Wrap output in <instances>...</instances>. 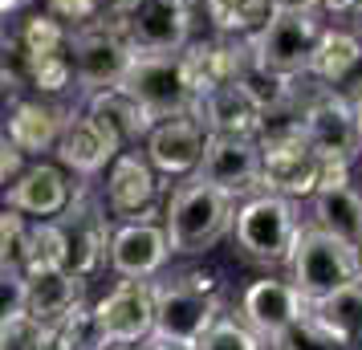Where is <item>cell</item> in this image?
<instances>
[{
	"label": "cell",
	"instance_id": "obj_1",
	"mask_svg": "<svg viewBox=\"0 0 362 350\" xmlns=\"http://www.w3.org/2000/svg\"><path fill=\"white\" fill-rule=\"evenodd\" d=\"M236 200L220 187L204 184L199 175H187L163 204V233L171 245V257H204L216 249L232 228Z\"/></svg>",
	"mask_w": 362,
	"mask_h": 350
},
{
	"label": "cell",
	"instance_id": "obj_2",
	"mask_svg": "<svg viewBox=\"0 0 362 350\" xmlns=\"http://www.w3.org/2000/svg\"><path fill=\"white\" fill-rule=\"evenodd\" d=\"M301 216H297V200H285L277 192H257L232 208V240L245 261L261 269H281L289 265L301 236Z\"/></svg>",
	"mask_w": 362,
	"mask_h": 350
},
{
	"label": "cell",
	"instance_id": "obj_3",
	"mask_svg": "<svg viewBox=\"0 0 362 350\" xmlns=\"http://www.w3.org/2000/svg\"><path fill=\"white\" fill-rule=\"evenodd\" d=\"M289 281H293V289L305 301L329 298V293H338L342 285L362 281L358 249L310 224V228H301L297 249H293V257H289Z\"/></svg>",
	"mask_w": 362,
	"mask_h": 350
},
{
	"label": "cell",
	"instance_id": "obj_4",
	"mask_svg": "<svg viewBox=\"0 0 362 350\" xmlns=\"http://www.w3.org/2000/svg\"><path fill=\"white\" fill-rule=\"evenodd\" d=\"M69 49H74V57H69L74 78H78V86H82L86 94L118 86L134 57V45H131V37H127V17L98 13L90 25L69 29Z\"/></svg>",
	"mask_w": 362,
	"mask_h": 350
},
{
	"label": "cell",
	"instance_id": "obj_5",
	"mask_svg": "<svg viewBox=\"0 0 362 350\" xmlns=\"http://www.w3.org/2000/svg\"><path fill=\"white\" fill-rule=\"evenodd\" d=\"M297 102H301V134L313 147V155L354 163L362 155V139L354 127L350 94L334 86H305V90L297 86Z\"/></svg>",
	"mask_w": 362,
	"mask_h": 350
},
{
	"label": "cell",
	"instance_id": "obj_6",
	"mask_svg": "<svg viewBox=\"0 0 362 350\" xmlns=\"http://www.w3.org/2000/svg\"><path fill=\"white\" fill-rule=\"evenodd\" d=\"M118 86L155 122L159 118H175V115H192V106H196V94H192L187 78H183L180 53H134Z\"/></svg>",
	"mask_w": 362,
	"mask_h": 350
},
{
	"label": "cell",
	"instance_id": "obj_7",
	"mask_svg": "<svg viewBox=\"0 0 362 350\" xmlns=\"http://www.w3.org/2000/svg\"><path fill=\"white\" fill-rule=\"evenodd\" d=\"M53 220H57L62 240H66V269L90 281V277L106 265L110 233H115V224L106 216V204H102L90 187H78V192L69 196V204Z\"/></svg>",
	"mask_w": 362,
	"mask_h": 350
},
{
	"label": "cell",
	"instance_id": "obj_8",
	"mask_svg": "<svg viewBox=\"0 0 362 350\" xmlns=\"http://www.w3.org/2000/svg\"><path fill=\"white\" fill-rule=\"evenodd\" d=\"M322 17H293V13H273L257 33L248 37V49H252V62L277 78H289V82H301L305 78V66H310L313 41L322 33Z\"/></svg>",
	"mask_w": 362,
	"mask_h": 350
},
{
	"label": "cell",
	"instance_id": "obj_9",
	"mask_svg": "<svg viewBox=\"0 0 362 350\" xmlns=\"http://www.w3.org/2000/svg\"><path fill=\"white\" fill-rule=\"evenodd\" d=\"M196 175L240 204L261 192V143L240 134H208Z\"/></svg>",
	"mask_w": 362,
	"mask_h": 350
},
{
	"label": "cell",
	"instance_id": "obj_10",
	"mask_svg": "<svg viewBox=\"0 0 362 350\" xmlns=\"http://www.w3.org/2000/svg\"><path fill=\"white\" fill-rule=\"evenodd\" d=\"M261 143V192H277L285 200H310L317 192V155L301 131L264 134Z\"/></svg>",
	"mask_w": 362,
	"mask_h": 350
},
{
	"label": "cell",
	"instance_id": "obj_11",
	"mask_svg": "<svg viewBox=\"0 0 362 350\" xmlns=\"http://www.w3.org/2000/svg\"><path fill=\"white\" fill-rule=\"evenodd\" d=\"M151 293H155V334L183 338V342H196L199 334L228 310L220 293H199L192 285L175 281L171 273L151 277Z\"/></svg>",
	"mask_w": 362,
	"mask_h": 350
},
{
	"label": "cell",
	"instance_id": "obj_12",
	"mask_svg": "<svg viewBox=\"0 0 362 350\" xmlns=\"http://www.w3.org/2000/svg\"><path fill=\"white\" fill-rule=\"evenodd\" d=\"M106 212L118 220H155L159 216V171L139 151H118L106 163Z\"/></svg>",
	"mask_w": 362,
	"mask_h": 350
},
{
	"label": "cell",
	"instance_id": "obj_13",
	"mask_svg": "<svg viewBox=\"0 0 362 350\" xmlns=\"http://www.w3.org/2000/svg\"><path fill=\"white\" fill-rule=\"evenodd\" d=\"M305 310H310V301L293 289V281H281V277H257L236 301V317L264 346L277 342L285 330H293L305 317Z\"/></svg>",
	"mask_w": 362,
	"mask_h": 350
},
{
	"label": "cell",
	"instance_id": "obj_14",
	"mask_svg": "<svg viewBox=\"0 0 362 350\" xmlns=\"http://www.w3.org/2000/svg\"><path fill=\"white\" fill-rule=\"evenodd\" d=\"M167 261H171V245H167L163 220H122L110 233L106 265L115 269L118 277L151 281L167 269Z\"/></svg>",
	"mask_w": 362,
	"mask_h": 350
},
{
	"label": "cell",
	"instance_id": "obj_15",
	"mask_svg": "<svg viewBox=\"0 0 362 350\" xmlns=\"http://www.w3.org/2000/svg\"><path fill=\"white\" fill-rule=\"evenodd\" d=\"M94 317H98L106 342H147L155 334V293H151V281L122 277L106 298L94 301Z\"/></svg>",
	"mask_w": 362,
	"mask_h": 350
},
{
	"label": "cell",
	"instance_id": "obj_16",
	"mask_svg": "<svg viewBox=\"0 0 362 350\" xmlns=\"http://www.w3.org/2000/svg\"><path fill=\"white\" fill-rule=\"evenodd\" d=\"M208 131L199 127L192 115H175V118H159L147 131V163L167 175V180H187L196 175L199 155H204Z\"/></svg>",
	"mask_w": 362,
	"mask_h": 350
},
{
	"label": "cell",
	"instance_id": "obj_17",
	"mask_svg": "<svg viewBox=\"0 0 362 350\" xmlns=\"http://www.w3.org/2000/svg\"><path fill=\"white\" fill-rule=\"evenodd\" d=\"M134 53H180L192 41V13L171 0H143L127 17Z\"/></svg>",
	"mask_w": 362,
	"mask_h": 350
},
{
	"label": "cell",
	"instance_id": "obj_18",
	"mask_svg": "<svg viewBox=\"0 0 362 350\" xmlns=\"http://www.w3.org/2000/svg\"><path fill=\"white\" fill-rule=\"evenodd\" d=\"M240 62H245V37H208V41H187L180 49L183 78L196 98L216 86L236 82Z\"/></svg>",
	"mask_w": 362,
	"mask_h": 350
},
{
	"label": "cell",
	"instance_id": "obj_19",
	"mask_svg": "<svg viewBox=\"0 0 362 350\" xmlns=\"http://www.w3.org/2000/svg\"><path fill=\"white\" fill-rule=\"evenodd\" d=\"M53 151H57L62 167H69L74 175H98L122 151V143L94 115H74L62 122V134H57V147Z\"/></svg>",
	"mask_w": 362,
	"mask_h": 350
},
{
	"label": "cell",
	"instance_id": "obj_20",
	"mask_svg": "<svg viewBox=\"0 0 362 350\" xmlns=\"http://www.w3.org/2000/svg\"><path fill=\"white\" fill-rule=\"evenodd\" d=\"M192 118L208 134H240V139H257L264 122V110L248 98L236 82L216 86L208 94H199L196 106H192Z\"/></svg>",
	"mask_w": 362,
	"mask_h": 350
},
{
	"label": "cell",
	"instance_id": "obj_21",
	"mask_svg": "<svg viewBox=\"0 0 362 350\" xmlns=\"http://www.w3.org/2000/svg\"><path fill=\"white\" fill-rule=\"evenodd\" d=\"M69 196H74V184L66 180L62 167L33 163L4 187V208H17L21 216L33 220H53L69 204Z\"/></svg>",
	"mask_w": 362,
	"mask_h": 350
},
{
	"label": "cell",
	"instance_id": "obj_22",
	"mask_svg": "<svg viewBox=\"0 0 362 350\" xmlns=\"http://www.w3.org/2000/svg\"><path fill=\"white\" fill-rule=\"evenodd\" d=\"M362 74V37L346 25H322V33L313 41L305 78L317 86H346Z\"/></svg>",
	"mask_w": 362,
	"mask_h": 350
},
{
	"label": "cell",
	"instance_id": "obj_23",
	"mask_svg": "<svg viewBox=\"0 0 362 350\" xmlns=\"http://www.w3.org/2000/svg\"><path fill=\"white\" fill-rule=\"evenodd\" d=\"M82 301H86V277L69 273V269H37V273H25V314L37 317L41 326L62 322Z\"/></svg>",
	"mask_w": 362,
	"mask_h": 350
},
{
	"label": "cell",
	"instance_id": "obj_24",
	"mask_svg": "<svg viewBox=\"0 0 362 350\" xmlns=\"http://www.w3.org/2000/svg\"><path fill=\"white\" fill-rule=\"evenodd\" d=\"M305 317L334 342V350H362V281L342 285L322 301H310Z\"/></svg>",
	"mask_w": 362,
	"mask_h": 350
},
{
	"label": "cell",
	"instance_id": "obj_25",
	"mask_svg": "<svg viewBox=\"0 0 362 350\" xmlns=\"http://www.w3.org/2000/svg\"><path fill=\"white\" fill-rule=\"evenodd\" d=\"M313 204V228L338 236L346 245H362V192L354 184L338 187H317L310 196Z\"/></svg>",
	"mask_w": 362,
	"mask_h": 350
},
{
	"label": "cell",
	"instance_id": "obj_26",
	"mask_svg": "<svg viewBox=\"0 0 362 350\" xmlns=\"http://www.w3.org/2000/svg\"><path fill=\"white\" fill-rule=\"evenodd\" d=\"M86 115H94L106 127V131L115 134L118 143H122V151L131 147V143H139V139H147V131L155 127V118L139 106V102L122 90V86H106V90H94L90 94V102H86Z\"/></svg>",
	"mask_w": 362,
	"mask_h": 350
},
{
	"label": "cell",
	"instance_id": "obj_27",
	"mask_svg": "<svg viewBox=\"0 0 362 350\" xmlns=\"http://www.w3.org/2000/svg\"><path fill=\"white\" fill-rule=\"evenodd\" d=\"M62 122H66V118L57 115L53 106H41V102H17L13 115H8L4 134L13 139V147H17L21 155H45V151L57 147Z\"/></svg>",
	"mask_w": 362,
	"mask_h": 350
},
{
	"label": "cell",
	"instance_id": "obj_28",
	"mask_svg": "<svg viewBox=\"0 0 362 350\" xmlns=\"http://www.w3.org/2000/svg\"><path fill=\"white\" fill-rule=\"evenodd\" d=\"M199 4L220 37H252L273 17L269 0H199Z\"/></svg>",
	"mask_w": 362,
	"mask_h": 350
},
{
	"label": "cell",
	"instance_id": "obj_29",
	"mask_svg": "<svg viewBox=\"0 0 362 350\" xmlns=\"http://www.w3.org/2000/svg\"><path fill=\"white\" fill-rule=\"evenodd\" d=\"M106 346V334H102L94 305H78L69 310L62 322L45 326V350H102Z\"/></svg>",
	"mask_w": 362,
	"mask_h": 350
},
{
	"label": "cell",
	"instance_id": "obj_30",
	"mask_svg": "<svg viewBox=\"0 0 362 350\" xmlns=\"http://www.w3.org/2000/svg\"><path fill=\"white\" fill-rule=\"evenodd\" d=\"M37 269H66V240L57 220H29L21 273H37Z\"/></svg>",
	"mask_w": 362,
	"mask_h": 350
},
{
	"label": "cell",
	"instance_id": "obj_31",
	"mask_svg": "<svg viewBox=\"0 0 362 350\" xmlns=\"http://www.w3.org/2000/svg\"><path fill=\"white\" fill-rule=\"evenodd\" d=\"M21 69L33 90L41 94H62L74 82V66H69V53H33V57H21Z\"/></svg>",
	"mask_w": 362,
	"mask_h": 350
},
{
	"label": "cell",
	"instance_id": "obj_32",
	"mask_svg": "<svg viewBox=\"0 0 362 350\" xmlns=\"http://www.w3.org/2000/svg\"><path fill=\"white\" fill-rule=\"evenodd\" d=\"M21 57H33V53H66L69 45V29L49 13H33V17L21 25Z\"/></svg>",
	"mask_w": 362,
	"mask_h": 350
},
{
	"label": "cell",
	"instance_id": "obj_33",
	"mask_svg": "<svg viewBox=\"0 0 362 350\" xmlns=\"http://www.w3.org/2000/svg\"><path fill=\"white\" fill-rule=\"evenodd\" d=\"M196 350H264V342L248 330L232 310H224V314L196 338Z\"/></svg>",
	"mask_w": 362,
	"mask_h": 350
},
{
	"label": "cell",
	"instance_id": "obj_34",
	"mask_svg": "<svg viewBox=\"0 0 362 350\" xmlns=\"http://www.w3.org/2000/svg\"><path fill=\"white\" fill-rule=\"evenodd\" d=\"M25 233H29V216H21L17 208H0V273L21 269Z\"/></svg>",
	"mask_w": 362,
	"mask_h": 350
},
{
	"label": "cell",
	"instance_id": "obj_35",
	"mask_svg": "<svg viewBox=\"0 0 362 350\" xmlns=\"http://www.w3.org/2000/svg\"><path fill=\"white\" fill-rule=\"evenodd\" d=\"M0 350H45V326L29 314H17L0 326Z\"/></svg>",
	"mask_w": 362,
	"mask_h": 350
},
{
	"label": "cell",
	"instance_id": "obj_36",
	"mask_svg": "<svg viewBox=\"0 0 362 350\" xmlns=\"http://www.w3.org/2000/svg\"><path fill=\"white\" fill-rule=\"evenodd\" d=\"M49 8V17H57L62 25H74V29H82V25H90V21L98 17V0H45Z\"/></svg>",
	"mask_w": 362,
	"mask_h": 350
},
{
	"label": "cell",
	"instance_id": "obj_37",
	"mask_svg": "<svg viewBox=\"0 0 362 350\" xmlns=\"http://www.w3.org/2000/svg\"><path fill=\"white\" fill-rule=\"evenodd\" d=\"M17 314H25V273L13 269V273H0V326Z\"/></svg>",
	"mask_w": 362,
	"mask_h": 350
},
{
	"label": "cell",
	"instance_id": "obj_38",
	"mask_svg": "<svg viewBox=\"0 0 362 350\" xmlns=\"http://www.w3.org/2000/svg\"><path fill=\"white\" fill-rule=\"evenodd\" d=\"M21 171H25V155L13 147V139H8V134H0V192L13 184Z\"/></svg>",
	"mask_w": 362,
	"mask_h": 350
},
{
	"label": "cell",
	"instance_id": "obj_39",
	"mask_svg": "<svg viewBox=\"0 0 362 350\" xmlns=\"http://www.w3.org/2000/svg\"><path fill=\"white\" fill-rule=\"evenodd\" d=\"M171 277L183 281V285H192V289H199V293H220V277L204 265H187V269H180V273H171Z\"/></svg>",
	"mask_w": 362,
	"mask_h": 350
},
{
	"label": "cell",
	"instance_id": "obj_40",
	"mask_svg": "<svg viewBox=\"0 0 362 350\" xmlns=\"http://www.w3.org/2000/svg\"><path fill=\"white\" fill-rule=\"evenodd\" d=\"M362 0H322V8H317V17H329V21H350L358 13Z\"/></svg>",
	"mask_w": 362,
	"mask_h": 350
},
{
	"label": "cell",
	"instance_id": "obj_41",
	"mask_svg": "<svg viewBox=\"0 0 362 350\" xmlns=\"http://www.w3.org/2000/svg\"><path fill=\"white\" fill-rule=\"evenodd\" d=\"M273 13H293V17H317L322 0H269Z\"/></svg>",
	"mask_w": 362,
	"mask_h": 350
},
{
	"label": "cell",
	"instance_id": "obj_42",
	"mask_svg": "<svg viewBox=\"0 0 362 350\" xmlns=\"http://www.w3.org/2000/svg\"><path fill=\"white\" fill-rule=\"evenodd\" d=\"M143 350H196V342H183V338H163V334H151Z\"/></svg>",
	"mask_w": 362,
	"mask_h": 350
},
{
	"label": "cell",
	"instance_id": "obj_43",
	"mask_svg": "<svg viewBox=\"0 0 362 350\" xmlns=\"http://www.w3.org/2000/svg\"><path fill=\"white\" fill-rule=\"evenodd\" d=\"M139 4H143V0H98V8L106 17H131Z\"/></svg>",
	"mask_w": 362,
	"mask_h": 350
},
{
	"label": "cell",
	"instance_id": "obj_44",
	"mask_svg": "<svg viewBox=\"0 0 362 350\" xmlns=\"http://www.w3.org/2000/svg\"><path fill=\"white\" fill-rule=\"evenodd\" d=\"M350 110H354V127H358V139H362V82H358V90L350 94Z\"/></svg>",
	"mask_w": 362,
	"mask_h": 350
},
{
	"label": "cell",
	"instance_id": "obj_45",
	"mask_svg": "<svg viewBox=\"0 0 362 350\" xmlns=\"http://www.w3.org/2000/svg\"><path fill=\"white\" fill-rule=\"evenodd\" d=\"M102 350H143V342H106Z\"/></svg>",
	"mask_w": 362,
	"mask_h": 350
},
{
	"label": "cell",
	"instance_id": "obj_46",
	"mask_svg": "<svg viewBox=\"0 0 362 350\" xmlns=\"http://www.w3.org/2000/svg\"><path fill=\"white\" fill-rule=\"evenodd\" d=\"M21 4H25V0H0V17H8V13H17Z\"/></svg>",
	"mask_w": 362,
	"mask_h": 350
},
{
	"label": "cell",
	"instance_id": "obj_47",
	"mask_svg": "<svg viewBox=\"0 0 362 350\" xmlns=\"http://www.w3.org/2000/svg\"><path fill=\"white\" fill-rule=\"evenodd\" d=\"M350 29H354V33L362 37V4H358V13H354V17H350Z\"/></svg>",
	"mask_w": 362,
	"mask_h": 350
},
{
	"label": "cell",
	"instance_id": "obj_48",
	"mask_svg": "<svg viewBox=\"0 0 362 350\" xmlns=\"http://www.w3.org/2000/svg\"><path fill=\"white\" fill-rule=\"evenodd\" d=\"M171 4H180V8H187V13H192V8H196L199 0H171Z\"/></svg>",
	"mask_w": 362,
	"mask_h": 350
}]
</instances>
